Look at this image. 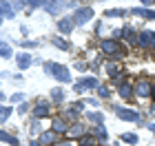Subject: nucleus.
<instances>
[{
    "label": "nucleus",
    "mask_w": 155,
    "mask_h": 146,
    "mask_svg": "<svg viewBox=\"0 0 155 146\" xmlns=\"http://www.w3.org/2000/svg\"><path fill=\"white\" fill-rule=\"evenodd\" d=\"M45 69H47L49 73H53L60 82H69V80H71V75H69V69L62 67V64H47Z\"/></svg>",
    "instance_id": "1"
},
{
    "label": "nucleus",
    "mask_w": 155,
    "mask_h": 146,
    "mask_svg": "<svg viewBox=\"0 0 155 146\" xmlns=\"http://www.w3.org/2000/svg\"><path fill=\"white\" fill-rule=\"evenodd\" d=\"M91 18H93V9H91V7H80V9L73 13V22H78V24L89 22Z\"/></svg>",
    "instance_id": "2"
},
{
    "label": "nucleus",
    "mask_w": 155,
    "mask_h": 146,
    "mask_svg": "<svg viewBox=\"0 0 155 146\" xmlns=\"http://www.w3.org/2000/svg\"><path fill=\"white\" fill-rule=\"evenodd\" d=\"M135 95H140V97H149V95H153V86H151V82L140 80L137 84H135Z\"/></svg>",
    "instance_id": "3"
},
{
    "label": "nucleus",
    "mask_w": 155,
    "mask_h": 146,
    "mask_svg": "<svg viewBox=\"0 0 155 146\" xmlns=\"http://www.w3.org/2000/svg\"><path fill=\"white\" fill-rule=\"evenodd\" d=\"M117 111V117H120V120H126V122H137L140 120V115L135 113V111H131V109H115Z\"/></svg>",
    "instance_id": "4"
},
{
    "label": "nucleus",
    "mask_w": 155,
    "mask_h": 146,
    "mask_svg": "<svg viewBox=\"0 0 155 146\" xmlns=\"http://www.w3.org/2000/svg\"><path fill=\"white\" fill-rule=\"evenodd\" d=\"M95 86H100L93 78H87V80H82V82H78L75 84V93H82L84 89H95Z\"/></svg>",
    "instance_id": "5"
},
{
    "label": "nucleus",
    "mask_w": 155,
    "mask_h": 146,
    "mask_svg": "<svg viewBox=\"0 0 155 146\" xmlns=\"http://www.w3.org/2000/svg\"><path fill=\"white\" fill-rule=\"evenodd\" d=\"M140 44L142 47H155V33H151V31L140 33Z\"/></svg>",
    "instance_id": "6"
},
{
    "label": "nucleus",
    "mask_w": 155,
    "mask_h": 146,
    "mask_svg": "<svg viewBox=\"0 0 155 146\" xmlns=\"http://www.w3.org/2000/svg\"><path fill=\"white\" fill-rule=\"evenodd\" d=\"M102 51L104 53H120V44L115 40H104L102 42Z\"/></svg>",
    "instance_id": "7"
},
{
    "label": "nucleus",
    "mask_w": 155,
    "mask_h": 146,
    "mask_svg": "<svg viewBox=\"0 0 155 146\" xmlns=\"http://www.w3.org/2000/svg\"><path fill=\"white\" fill-rule=\"evenodd\" d=\"M53 133H69V126H67L64 117H55L53 120Z\"/></svg>",
    "instance_id": "8"
},
{
    "label": "nucleus",
    "mask_w": 155,
    "mask_h": 146,
    "mask_svg": "<svg viewBox=\"0 0 155 146\" xmlns=\"http://www.w3.org/2000/svg\"><path fill=\"white\" fill-rule=\"evenodd\" d=\"M58 29H60L62 33H69V31H73V20H69V18L60 20V22H58Z\"/></svg>",
    "instance_id": "9"
},
{
    "label": "nucleus",
    "mask_w": 155,
    "mask_h": 146,
    "mask_svg": "<svg viewBox=\"0 0 155 146\" xmlns=\"http://www.w3.org/2000/svg\"><path fill=\"white\" fill-rule=\"evenodd\" d=\"M18 67H20V69H29V67H31V55L20 53V55H18Z\"/></svg>",
    "instance_id": "10"
},
{
    "label": "nucleus",
    "mask_w": 155,
    "mask_h": 146,
    "mask_svg": "<svg viewBox=\"0 0 155 146\" xmlns=\"http://www.w3.org/2000/svg\"><path fill=\"white\" fill-rule=\"evenodd\" d=\"M69 137H84V126H82V124L71 126V128H69Z\"/></svg>",
    "instance_id": "11"
},
{
    "label": "nucleus",
    "mask_w": 155,
    "mask_h": 146,
    "mask_svg": "<svg viewBox=\"0 0 155 146\" xmlns=\"http://www.w3.org/2000/svg\"><path fill=\"white\" fill-rule=\"evenodd\" d=\"M133 13L135 16H142V18H149V20H155V11H149V9H133Z\"/></svg>",
    "instance_id": "12"
},
{
    "label": "nucleus",
    "mask_w": 155,
    "mask_h": 146,
    "mask_svg": "<svg viewBox=\"0 0 155 146\" xmlns=\"http://www.w3.org/2000/svg\"><path fill=\"white\" fill-rule=\"evenodd\" d=\"M0 142H7V144H11V146H18V140L13 135L5 133V131H0Z\"/></svg>",
    "instance_id": "13"
},
{
    "label": "nucleus",
    "mask_w": 155,
    "mask_h": 146,
    "mask_svg": "<svg viewBox=\"0 0 155 146\" xmlns=\"http://www.w3.org/2000/svg\"><path fill=\"white\" fill-rule=\"evenodd\" d=\"M107 71H109V75H113L115 80L122 78V75H120V73H122V69H120L117 64H113V62H111V64H107Z\"/></svg>",
    "instance_id": "14"
},
{
    "label": "nucleus",
    "mask_w": 155,
    "mask_h": 146,
    "mask_svg": "<svg viewBox=\"0 0 155 146\" xmlns=\"http://www.w3.org/2000/svg\"><path fill=\"white\" fill-rule=\"evenodd\" d=\"M120 97H133V89L129 86V84H120Z\"/></svg>",
    "instance_id": "15"
},
{
    "label": "nucleus",
    "mask_w": 155,
    "mask_h": 146,
    "mask_svg": "<svg viewBox=\"0 0 155 146\" xmlns=\"http://www.w3.org/2000/svg\"><path fill=\"white\" fill-rule=\"evenodd\" d=\"M49 113V109H47V104H38V106L36 109H33V115H36V117H45Z\"/></svg>",
    "instance_id": "16"
},
{
    "label": "nucleus",
    "mask_w": 155,
    "mask_h": 146,
    "mask_svg": "<svg viewBox=\"0 0 155 146\" xmlns=\"http://www.w3.org/2000/svg\"><path fill=\"white\" fill-rule=\"evenodd\" d=\"M89 122H93V124H97V126H102L104 115H102V113H89Z\"/></svg>",
    "instance_id": "17"
},
{
    "label": "nucleus",
    "mask_w": 155,
    "mask_h": 146,
    "mask_svg": "<svg viewBox=\"0 0 155 146\" xmlns=\"http://www.w3.org/2000/svg\"><path fill=\"white\" fill-rule=\"evenodd\" d=\"M0 58H11V49H9V44H5L2 40H0Z\"/></svg>",
    "instance_id": "18"
},
{
    "label": "nucleus",
    "mask_w": 155,
    "mask_h": 146,
    "mask_svg": "<svg viewBox=\"0 0 155 146\" xmlns=\"http://www.w3.org/2000/svg\"><path fill=\"white\" fill-rule=\"evenodd\" d=\"M11 115V109L9 106H0V122H7Z\"/></svg>",
    "instance_id": "19"
},
{
    "label": "nucleus",
    "mask_w": 155,
    "mask_h": 146,
    "mask_svg": "<svg viewBox=\"0 0 155 146\" xmlns=\"http://www.w3.org/2000/svg\"><path fill=\"white\" fill-rule=\"evenodd\" d=\"M53 42H55V47H58V49H62V51H69V42H67L64 38H55Z\"/></svg>",
    "instance_id": "20"
},
{
    "label": "nucleus",
    "mask_w": 155,
    "mask_h": 146,
    "mask_svg": "<svg viewBox=\"0 0 155 146\" xmlns=\"http://www.w3.org/2000/svg\"><path fill=\"white\" fill-rule=\"evenodd\" d=\"M122 142H126V144H135V142H137V135H133V133H124V135H122Z\"/></svg>",
    "instance_id": "21"
},
{
    "label": "nucleus",
    "mask_w": 155,
    "mask_h": 146,
    "mask_svg": "<svg viewBox=\"0 0 155 146\" xmlns=\"http://www.w3.org/2000/svg\"><path fill=\"white\" fill-rule=\"evenodd\" d=\"M51 97H53V102H62V100H64V93H62L60 89H53V93H51Z\"/></svg>",
    "instance_id": "22"
},
{
    "label": "nucleus",
    "mask_w": 155,
    "mask_h": 146,
    "mask_svg": "<svg viewBox=\"0 0 155 146\" xmlns=\"http://www.w3.org/2000/svg\"><path fill=\"white\" fill-rule=\"evenodd\" d=\"M95 137H97V140H102V142L107 140V131H104V126H97L95 128Z\"/></svg>",
    "instance_id": "23"
},
{
    "label": "nucleus",
    "mask_w": 155,
    "mask_h": 146,
    "mask_svg": "<svg viewBox=\"0 0 155 146\" xmlns=\"http://www.w3.org/2000/svg\"><path fill=\"white\" fill-rule=\"evenodd\" d=\"M45 7H47V11H49V13H55V11L60 9V5H58V2H45Z\"/></svg>",
    "instance_id": "24"
},
{
    "label": "nucleus",
    "mask_w": 155,
    "mask_h": 146,
    "mask_svg": "<svg viewBox=\"0 0 155 146\" xmlns=\"http://www.w3.org/2000/svg\"><path fill=\"white\" fill-rule=\"evenodd\" d=\"M42 142H45V144L55 142V133H45V135H42Z\"/></svg>",
    "instance_id": "25"
},
{
    "label": "nucleus",
    "mask_w": 155,
    "mask_h": 146,
    "mask_svg": "<svg viewBox=\"0 0 155 146\" xmlns=\"http://www.w3.org/2000/svg\"><path fill=\"white\" fill-rule=\"evenodd\" d=\"M9 100H11L13 104H20V102H22V100H25V95H22V93H13V95L9 97Z\"/></svg>",
    "instance_id": "26"
},
{
    "label": "nucleus",
    "mask_w": 155,
    "mask_h": 146,
    "mask_svg": "<svg viewBox=\"0 0 155 146\" xmlns=\"http://www.w3.org/2000/svg\"><path fill=\"white\" fill-rule=\"evenodd\" d=\"M97 95L100 97H109V86H97Z\"/></svg>",
    "instance_id": "27"
},
{
    "label": "nucleus",
    "mask_w": 155,
    "mask_h": 146,
    "mask_svg": "<svg viewBox=\"0 0 155 146\" xmlns=\"http://www.w3.org/2000/svg\"><path fill=\"white\" fill-rule=\"evenodd\" d=\"M117 16H124V11H117V9H113V11H107V18H117Z\"/></svg>",
    "instance_id": "28"
},
{
    "label": "nucleus",
    "mask_w": 155,
    "mask_h": 146,
    "mask_svg": "<svg viewBox=\"0 0 155 146\" xmlns=\"http://www.w3.org/2000/svg\"><path fill=\"white\" fill-rule=\"evenodd\" d=\"M22 47H27V49H31V47H36V42H31V40H25V42H20Z\"/></svg>",
    "instance_id": "29"
},
{
    "label": "nucleus",
    "mask_w": 155,
    "mask_h": 146,
    "mask_svg": "<svg viewBox=\"0 0 155 146\" xmlns=\"http://www.w3.org/2000/svg\"><path fill=\"white\" fill-rule=\"evenodd\" d=\"M55 146H73L71 142H60V144H55Z\"/></svg>",
    "instance_id": "30"
},
{
    "label": "nucleus",
    "mask_w": 155,
    "mask_h": 146,
    "mask_svg": "<svg viewBox=\"0 0 155 146\" xmlns=\"http://www.w3.org/2000/svg\"><path fill=\"white\" fill-rule=\"evenodd\" d=\"M82 146H93V140L91 142H82Z\"/></svg>",
    "instance_id": "31"
},
{
    "label": "nucleus",
    "mask_w": 155,
    "mask_h": 146,
    "mask_svg": "<svg viewBox=\"0 0 155 146\" xmlns=\"http://www.w3.org/2000/svg\"><path fill=\"white\" fill-rule=\"evenodd\" d=\"M149 128H151V131H153V133H155V124H151V126H149Z\"/></svg>",
    "instance_id": "32"
},
{
    "label": "nucleus",
    "mask_w": 155,
    "mask_h": 146,
    "mask_svg": "<svg viewBox=\"0 0 155 146\" xmlns=\"http://www.w3.org/2000/svg\"><path fill=\"white\" fill-rule=\"evenodd\" d=\"M31 146H42V144H38V142H31Z\"/></svg>",
    "instance_id": "33"
},
{
    "label": "nucleus",
    "mask_w": 155,
    "mask_h": 146,
    "mask_svg": "<svg viewBox=\"0 0 155 146\" xmlns=\"http://www.w3.org/2000/svg\"><path fill=\"white\" fill-rule=\"evenodd\" d=\"M0 24H2V11H0Z\"/></svg>",
    "instance_id": "34"
},
{
    "label": "nucleus",
    "mask_w": 155,
    "mask_h": 146,
    "mask_svg": "<svg viewBox=\"0 0 155 146\" xmlns=\"http://www.w3.org/2000/svg\"><path fill=\"white\" fill-rule=\"evenodd\" d=\"M2 100H5V95H2V93H0V102H2Z\"/></svg>",
    "instance_id": "35"
},
{
    "label": "nucleus",
    "mask_w": 155,
    "mask_h": 146,
    "mask_svg": "<svg viewBox=\"0 0 155 146\" xmlns=\"http://www.w3.org/2000/svg\"><path fill=\"white\" fill-rule=\"evenodd\" d=\"M153 97H155V89H153Z\"/></svg>",
    "instance_id": "36"
}]
</instances>
